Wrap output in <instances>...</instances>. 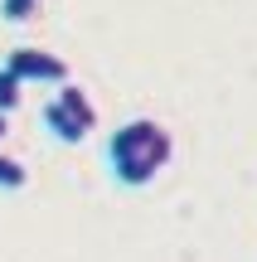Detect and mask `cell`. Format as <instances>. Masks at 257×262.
<instances>
[{"label": "cell", "mask_w": 257, "mask_h": 262, "mask_svg": "<svg viewBox=\"0 0 257 262\" xmlns=\"http://www.w3.org/2000/svg\"><path fill=\"white\" fill-rule=\"evenodd\" d=\"M19 97H25V78H19V73H10V68L5 63H0V112H15V107H19Z\"/></svg>", "instance_id": "5b68a950"}, {"label": "cell", "mask_w": 257, "mask_h": 262, "mask_svg": "<svg viewBox=\"0 0 257 262\" xmlns=\"http://www.w3.org/2000/svg\"><path fill=\"white\" fill-rule=\"evenodd\" d=\"M39 10V0H0V15L10 19V25H19V19H29Z\"/></svg>", "instance_id": "52a82bcc"}, {"label": "cell", "mask_w": 257, "mask_h": 262, "mask_svg": "<svg viewBox=\"0 0 257 262\" xmlns=\"http://www.w3.org/2000/svg\"><path fill=\"white\" fill-rule=\"evenodd\" d=\"M25 180H29V170L19 165L15 156H5V150H0V189H25Z\"/></svg>", "instance_id": "8992f818"}, {"label": "cell", "mask_w": 257, "mask_h": 262, "mask_svg": "<svg viewBox=\"0 0 257 262\" xmlns=\"http://www.w3.org/2000/svg\"><path fill=\"white\" fill-rule=\"evenodd\" d=\"M5 131H10V117H5V112H0V141H5Z\"/></svg>", "instance_id": "ba28073f"}, {"label": "cell", "mask_w": 257, "mask_h": 262, "mask_svg": "<svg viewBox=\"0 0 257 262\" xmlns=\"http://www.w3.org/2000/svg\"><path fill=\"white\" fill-rule=\"evenodd\" d=\"M170 131L151 117H136V122H122L107 136V165H112V180L126 189H141L170 165Z\"/></svg>", "instance_id": "6da1fadb"}, {"label": "cell", "mask_w": 257, "mask_h": 262, "mask_svg": "<svg viewBox=\"0 0 257 262\" xmlns=\"http://www.w3.org/2000/svg\"><path fill=\"white\" fill-rule=\"evenodd\" d=\"M44 126H49V136L63 141V146H78V141H87V126L78 122V117L68 112L58 97H49V102H44Z\"/></svg>", "instance_id": "3957f363"}, {"label": "cell", "mask_w": 257, "mask_h": 262, "mask_svg": "<svg viewBox=\"0 0 257 262\" xmlns=\"http://www.w3.org/2000/svg\"><path fill=\"white\" fill-rule=\"evenodd\" d=\"M5 68L19 73L25 83H68V63L58 54H44V49H10L5 54Z\"/></svg>", "instance_id": "7a4b0ae2"}, {"label": "cell", "mask_w": 257, "mask_h": 262, "mask_svg": "<svg viewBox=\"0 0 257 262\" xmlns=\"http://www.w3.org/2000/svg\"><path fill=\"white\" fill-rule=\"evenodd\" d=\"M58 102H63L68 112H73L78 122L87 126V131L97 126V112H92V102H87V93H83V88H73V83H63V88H58Z\"/></svg>", "instance_id": "277c9868"}]
</instances>
